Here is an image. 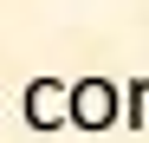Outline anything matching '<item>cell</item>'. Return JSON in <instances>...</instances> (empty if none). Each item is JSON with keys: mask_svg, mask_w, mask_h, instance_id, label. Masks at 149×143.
I'll use <instances>...</instances> for the list:
<instances>
[{"mask_svg": "<svg viewBox=\"0 0 149 143\" xmlns=\"http://www.w3.org/2000/svg\"><path fill=\"white\" fill-rule=\"evenodd\" d=\"M110 124H123V85L78 78L71 85V130H110Z\"/></svg>", "mask_w": 149, "mask_h": 143, "instance_id": "1", "label": "cell"}, {"mask_svg": "<svg viewBox=\"0 0 149 143\" xmlns=\"http://www.w3.org/2000/svg\"><path fill=\"white\" fill-rule=\"evenodd\" d=\"M19 111H26V130L52 137V130L71 124V85L65 78H33L26 91H19Z\"/></svg>", "mask_w": 149, "mask_h": 143, "instance_id": "2", "label": "cell"}, {"mask_svg": "<svg viewBox=\"0 0 149 143\" xmlns=\"http://www.w3.org/2000/svg\"><path fill=\"white\" fill-rule=\"evenodd\" d=\"M123 124H130V130H149V78H130V85H123Z\"/></svg>", "mask_w": 149, "mask_h": 143, "instance_id": "3", "label": "cell"}]
</instances>
